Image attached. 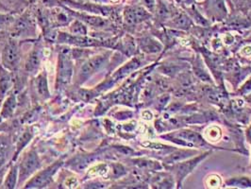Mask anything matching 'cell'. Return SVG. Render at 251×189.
<instances>
[{
	"mask_svg": "<svg viewBox=\"0 0 251 189\" xmlns=\"http://www.w3.org/2000/svg\"><path fill=\"white\" fill-rule=\"evenodd\" d=\"M21 42L17 38L8 35L0 51V64L13 73L20 71L22 63Z\"/></svg>",
	"mask_w": 251,
	"mask_h": 189,
	"instance_id": "cell-1",
	"label": "cell"
},
{
	"mask_svg": "<svg viewBox=\"0 0 251 189\" xmlns=\"http://www.w3.org/2000/svg\"><path fill=\"white\" fill-rule=\"evenodd\" d=\"M35 18L36 16H34L29 8L19 15L16 14L13 25L8 30V34L19 40L35 37L37 28Z\"/></svg>",
	"mask_w": 251,
	"mask_h": 189,
	"instance_id": "cell-2",
	"label": "cell"
},
{
	"mask_svg": "<svg viewBox=\"0 0 251 189\" xmlns=\"http://www.w3.org/2000/svg\"><path fill=\"white\" fill-rule=\"evenodd\" d=\"M109 57H110V52H106V53L92 56L85 62H83L76 74V78H75L76 84L81 85L85 81H87L89 78L96 74L101 67L108 62Z\"/></svg>",
	"mask_w": 251,
	"mask_h": 189,
	"instance_id": "cell-3",
	"label": "cell"
},
{
	"mask_svg": "<svg viewBox=\"0 0 251 189\" xmlns=\"http://www.w3.org/2000/svg\"><path fill=\"white\" fill-rule=\"evenodd\" d=\"M74 72L73 65V57L71 55V51L63 50L59 53L58 57V67H57V83L56 88H62L66 84H68Z\"/></svg>",
	"mask_w": 251,
	"mask_h": 189,
	"instance_id": "cell-4",
	"label": "cell"
},
{
	"mask_svg": "<svg viewBox=\"0 0 251 189\" xmlns=\"http://www.w3.org/2000/svg\"><path fill=\"white\" fill-rule=\"evenodd\" d=\"M19 165V176H18V186H21L33 173L38 171L42 163L38 156L37 152L34 149L25 152L22 157L21 163Z\"/></svg>",
	"mask_w": 251,
	"mask_h": 189,
	"instance_id": "cell-5",
	"label": "cell"
},
{
	"mask_svg": "<svg viewBox=\"0 0 251 189\" xmlns=\"http://www.w3.org/2000/svg\"><path fill=\"white\" fill-rule=\"evenodd\" d=\"M44 58V46L43 43L38 40L25 57L24 63V73L27 76L37 75L39 68Z\"/></svg>",
	"mask_w": 251,
	"mask_h": 189,
	"instance_id": "cell-6",
	"label": "cell"
},
{
	"mask_svg": "<svg viewBox=\"0 0 251 189\" xmlns=\"http://www.w3.org/2000/svg\"><path fill=\"white\" fill-rule=\"evenodd\" d=\"M63 162L58 161L53 165L47 167L46 169L38 172L29 182L25 184V189H44L50 186L52 182L53 176L58 171V169L62 166Z\"/></svg>",
	"mask_w": 251,
	"mask_h": 189,
	"instance_id": "cell-7",
	"label": "cell"
},
{
	"mask_svg": "<svg viewBox=\"0 0 251 189\" xmlns=\"http://www.w3.org/2000/svg\"><path fill=\"white\" fill-rule=\"evenodd\" d=\"M15 84L14 73L0 64V106L6 97L13 91Z\"/></svg>",
	"mask_w": 251,
	"mask_h": 189,
	"instance_id": "cell-8",
	"label": "cell"
},
{
	"mask_svg": "<svg viewBox=\"0 0 251 189\" xmlns=\"http://www.w3.org/2000/svg\"><path fill=\"white\" fill-rule=\"evenodd\" d=\"M151 17V14L141 6H127L124 10V20L127 25H135Z\"/></svg>",
	"mask_w": 251,
	"mask_h": 189,
	"instance_id": "cell-9",
	"label": "cell"
},
{
	"mask_svg": "<svg viewBox=\"0 0 251 189\" xmlns=\"http://www.w3.org/2000/svg\"><path fill=\"white\" fill-rule=\"evenodd\" d=\"M210 152H206L204 154H202V156H199V157H196L190 161L187 162H182V163H178L176 164L174 167H175V172H176V179H177V185L180 187L181 186V183L182 181L185 179V177L188 175L190 172L193 171V169L200 164V162H201L205 157H207V155L209 154Z\"/></svg>",
	"mask_w": 251,
	"mask_h": 189,
	"instance_id": "cell-10",
	"label": "cell"
},
{
	"mask_svg": "<svg viewBox=\"0 0 251 189\" xmlns=\"http://www.w3.org/2000/svg\"><path fill=\"white\" fill-rule=\"evenodd\" d=\"M32 87L35 91V94L38 98L42 99L43 101H46L51 97L50 91L49 88V81L47 72L44 70L41 73H39L36 78L32 81Z\"/></svg>",
	"mask_w": 251,
	"mask_h": 189,
	"instance_id": "cell-11",
	"label": "cell"
},
{
	"mask_svg": "<svg viewBox=\"0 0 251 189\" xmlns=\"http://www.w3.org/2000/svg\"><path fill=\"white\" fill-rule=\"evenodd\" d=\"M17 91L13 88V91L6 97L1 104L0 116L2 119H8L13 117L16 106H17Z\"/></svg>",
	"mask_w": 251,
	"mask_h": 189,
	"instance_id": "cell-12",
	"label": "cell"
},
{
	"mask_svg": "<svg viewBox=\"0 0 251 189\" xmlns=\"http://www.w3.org/2000/svg\"><path fill=\"white\" fill-rule=\"evenodd\" d=\"M205 7L207 9V13L219 18H222L226 14V10L223 0H206Z\"/></svg>",
	"mask_w": 251,
	"mask_h": 189,
	"instance_id": "cell-13",
	"label": "cell"
},
{
	"mask_svg": "<svg viewBox=\"0 0 251 189\" xmlns=\"http://www.w3.org/2000/svg\"><path fill=\"white\" fill-rule=\"evenodd\" d=\"M11 151L12 145L10 140L0 137V171L6 169V164L9 161V156H12Z\"/></svg>",
	"mask_w": 251,
	"mask_h": 189,
	"instance_id": "cell-14",
	"label": "cell"
},
{
	"mask_svg": "<svg viewBox=\"0 0 251 189\" xmlns=\"http://www.w3.org/2000/svg\"><path fill=\"white\" fill-rule=\"evenodd\" d=\"M18 176H19V165L18 164H12L7 175L4 178L2 188L9 189H15L18 183Z\"/></svg>",
	"mask_w": 251,
	"mask_h": 189,
	"instance_id": "cell-15",
	"label": "cell"
},
{
	"mask_svg": "<svg viewBox=\"0 0 251 189\" xmlns=\"http://www.w3.org/2000/svg\"><path fill=\"white\" fill-rule=\"evenodd\" d=\"M33 137V132L29 129H26L25 132L20 135V137L17 140L16 142V150L14 151V154H13V159L12 161H16L17 157L19 156L20 152L22 151V150L25 148V146L28 144V142H30V140Z\"/></svg>",
	"mask_w": 251,
	"mask_h": 189,
	"instance_id": "cell-16",
	"label": "cell"
},
{
	"mask_svg": "<svg viewBox=\"0 0 251 189\" xmlns=\"http://www.w3.org/2000/svg\"><path fill=\"white\" fill-rule=\"evenodd\" d=\"M69 32L73 35L86 36L88 34V27L82 21L75 19V21H72L69 25Z\"/></svg>",
	"mask_w": 251,
	"mask_h": 189,
	"instance_id": "cell-17",
	"label": "cell"
},
{
	"mask_svg": "<svg viewBox=\"0 0 251 189\" xmlns=\"http://www.w3.org/2000/svg\"><path fill=\"white\" fill-rule=\"evenodd\" d=\"M15 16V13L0 12V32L9 30V28L13 25Z\"/></svg>",
	"mask_w": 251,
	"mask_h": 189,
	"instance_id": "cell-18",
	"label": "cell"
},
{
	"mask_svg": "<svg viewBox=\"0 0 251 189\" xmlns=\"http://www.w3.org/2000/svg\"><path fill=\"white\" fill-rule=\"evenodd\" d=\"M205 136L208 139V141L217 142L222 136L221 130L217 126L209 127L207 130H205Z\"/></svg>",
	"mask_w": 251,
	"mask_h": 189,
	"instance_id": "cell-19",
	"label": "cell"
},
{
	"mask_svg": "<svg viewBox=\"0 0 251 189\" xmlns=\"http://www.w3.org/2000/svg\"><path fill=\"white\" fill-rule=\"evenodd\" d=\"M207 185L209 188H218L221 185V179L217 175H211L208 177Z\"/></svg>",
	"mask_w": 251,
	"mask_h": 189,
	"instance_id": "cell-20",
	"label": "cell"
},
{
	"mask_svg": "<svg viewBox=\"0 0 251 189\" xmlns=\"http://www.w3.org/2000/svg\"><path fill=\"white\" fill-rule=\"evenodd\" d=\"M235 5L243 12L248 11L251 6V0H235Z\"/></svg>",
	"mask_w": 251,
	"mask_h": 189,
	"instance_id": "cell-21",
	"label": "cell"
},
{
	"mask_svg": "<svg viewBox=\"0 0 251 189\" xmlns=\"http://www.w3.org/2000/svg\"><path fill=\"white\" fill-rule=\"evenodd\" d=\"M142 3L144 4V6L151 12V13H154L155 11V0H142Z\"/></svg>",
	"mask_w": 251,
	"mask_h": 189,
	"instance_id": "cell-22",
	"label": "cell"
},
{
	"mask_svg": "<svg viewBox=\"0 0 251 189\" xmlns=\"http://www.w3.org/2000/svg\"><path fill=\"white\" fill-rule=\"evenodd\" d=\"M181 1L184 2L186 5H192L194 2V0H181Z\"/></svg>",
	"mask_w": 251,
	"mask_h": 189,
	"instance_id": "cell-23",
	"label": "cell"
},
{
	"mask_svg": "<svg viewBox=\"0 0 251 189\" xmlns=\"http://www.w3.org/2000/svg\"><path fill=\"white\" fill-rule=\"evenodd\" d=\"M28 3H33V2H35L36 0H26Z\"/></svg>",
	"mask_w": 251,
	"mask_h": 189,
	"instance_id": "cell-24",
	"label": "cell"
},
{
	"mask_svg": "<svg viewBox=\"0 0 251 189\" xmlns=\"http://www.w3.org/2000/svg\"><path fill=\"white\" fill-rule=\"evenodd\" d=\"M1 34H2V32H0V40H1V39H2V35H1Z\"/></svg>",
	"mask_w": 251,
	"mask_h": 189,
	"instance_id": "cell-25",
	"label": "cell"
},
{
	"mask_svg": "<svg viewBox=\"0 0 251 189\" xmlns=\"http://www.w3.org/2000/svg\"><path fill=\"white\" fill-rule=\"evenodd\" d=\"M1 121H2V117L0 116V122H1Z\"/></svg>",
	"mask_w": 251,
	"mask_h": 189,
	"instance_id": "cell-26",
	"label": "cell"
}]
</instances>
